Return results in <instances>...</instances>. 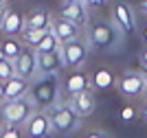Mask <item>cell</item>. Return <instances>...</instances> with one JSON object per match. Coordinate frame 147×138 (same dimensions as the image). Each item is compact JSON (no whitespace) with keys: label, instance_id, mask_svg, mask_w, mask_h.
I'll use <instances>...</instances> for the list:
<instances>
[{"label":"cell","instance_id":"obj_1","mask_svg":"<svg viewBox=\"0 0 147 138\" xmlns=\"http://www.w3.org/2000/svg\"><path fill=\"white\" fill-rule=\"evenodd\" d=\"M59 92H61V79L59 75H51V77H40L31 83L29 99L33 101L37 112H49L55 105H59Z\"/></svg>","mask_w":147,"mask_h":138},{"label":"cell","instance_id":"obj_2","mask_svg":"<svg viewBox=\"0 0 147 138\" xmlns=\"http://www.w3.org/2000/svg\"><path fill=\"white\" fill-rule=\"evenodd\" d=\"M86 31H88V46L97 48V50H112L121 40L119 26L108 20H90Z\"/></svg>","mask_w":147,"mask_h":138},{"label":"cell","instance_id":"obj_3","mask_svg":"<svg viewBox=\"0 0 147 138\" xmlns=\"http://www.w3.org/2000/svg\"><path fill=\"white\" fill-rule=\"evenodd\" d=\"M35 112L37 110L29 96L20 101H7L0 105V118H2V125L7 127H24Z\"/></svg>","mask_w":147,"mask_h":138},{"label":"cell","instance_id":"obj_4","mask_svg":"<svg viewBox=\"0 0 147 138\" xmlns=\"http://www.w3.org/2000/svg\"><path fill=\"white\" fill-rule=\"evenodd\" d=\"M49 118H51V127H53V134H59V136H68L73 134L77 127H79V116L70 108V103H59L53 110H49Z\"/></svg>","mask_w":147,"mask_h":138},{"label":"cell","instance_id":"obj_5","mask_svg":"<svg viewBox=\"0 0 147 138\" xmlns=\"http://www.w3.org/2000/svg\"><path fill=\"white\" fill-rule=\"evenodd\" d=\"M117 90L127 99H141L147 92V77L145 72L125 70L117 77Z\"/></svg>","mask_w":147,"mask_h":138},{"label":"cell","instance_id":"obj_6","mask_svg":"<svg viewBox=\"0 0 147 138\" xmlns=\"http://www.w3.org/2000/svg\"><path fill=\"white\" fill-rule=\"evenodd\" d=\"M88 53H90V46H88V42L84 37L77 40V42H70L66 46H61V57H64L66 70H81V66L88 59Z\"/></svg>","mask_w":147,"mask_h":138},{"label":"cell","instance_id":"obj_7","mask_svg":"<svg viewBox=\"0 0 147 138\" xmlns=\"http://www.w3.org/2000/svg\"><path fill=\"white\" fill-rule=\"evenodd\" d=\"M59 18L61 20H68L70 24H75L77 29H88L90 24V15H88V9L84 7V2L79 0H68L59 7Z\"/></svg>","mask_w":147,"mask_h":138},{"label":"cell","instance_id":"obj_8","mask_svg":"<svg viewBox=\"0 0 147 138\" xmlns=\"http://www.w3.org/2000/svg\"><path fill=\"white\" fill-rule=\"evenodd\" d=\"M13 68H16V77H20V79H24V81H29V83H33V81L40 77L35 50L24 48V50H22V55L13 61Z\"/></svg>","mask_w":147,"mask_h":138},{"label":"cell","instance_id":"obj_9","mask_svg":"<svg viewBox=\"0 0 147 138\" xmlns=\"http://www.w3.org/2000/svg\"><path fill=\"white\" fill-rule=\"evenodd\" d=\"M24 11L20 7H7L5 20H2V33L5 37H18L24 33Z\"/></svg>","mask_w":147,"mask_h":138},{"label":"cell","instance_id":"obj_10","mask_svg":"<svg viewBox=\"0 0 147 138\" xmlns=\"http://www.w3.org/2000/svg\"><path fill=\"white\" fill-rule=\"evenodd\" d=\"M90 83H92V79L81 70H66V75L61 79V85H64L66 94H70V99L81 94V92H86V90H90Z\"/></svg>","mask_w":147,"mask_h":138},{"label":"cell","instance_id":"obj_11","mask_svg":"<svg viewBox=\"0 0 147 138\" xmlns=\"http://www.w3.org/2000/svg\"><path fill=\"white\" fill-rule=\"evenodd\" d=\"M51 134H53V127H51L49 112H35L31 116V120L24 125L26 138H49Z\"/></svg>","mask_w":147,"mask_h":138},{"label":"cell","instance_id":"obj_12","mask_svg":"<svg viewBox=\"0 0 147 138\" xmlns=\"http://www.w3.org/2000/svg\"><path fill=\"white\" fill-rule=\"evenodd\" d=\"M51 31H53V35L57 37V42H59L61 46H66V44H70V42L81 40V31L77 29L75 24H70L68 20H61V18H55V20H53Z\"/></svg>","mask_w":147,"mask_h":138},{"label":"cell","instance_id":"obj_13","mask_svg":"<svg viewBox=\"0 0 147 138\" xmlns=\"http://www.w3.org/2000/svg\"><path fill=\"white\" fill-rule=\"evenodd\" d=\"M37 70H40V75H44V77H51V75H59V72H64V70H66V66H64L61 50H57V53L37 55Z\"/></svg>","mask_w":147,"mask_h":138},{"label":"cell","instance_id":"obj_14","mask_svg":"<svg viewBox=\"0 0 147 138\" xmlns=\"http://www.w3.org/2000/svg\"><path fill=\"white\" fill-rule=\"evenodd\" d=\"M53 24V15H51L49 9L44 7H37L33 11L26 13L24 18V31H37V29H51Z\"/></svg>","mask_w":147,"mask_h":138},{"label":"cell","instance_id":"obj_15","mask_svg":"<svg viewBox=\"0 0 147 138\" xmlns=\"http://www.w3.org/2000/svg\"><path fill=\"white\" fill-rule=\"evenodd\" d=\"M112 13H114V24H117L121 31H125V33H134L136 31L134 13H132V9H129L125 2H117L114 9H112Z\"/></svg>","mask_w":147,"mask_h":138},{"label":"cell","instance_id":"obj_16","mask_svg":"<svg viewBox=\"0 0 147 138\" xmlns=\"http://www.w3.org/2000/svg\"><path fill=\"white\" fill-rule=\"evenodd\" d=\"M31 90V83L24 81L20 77H13L5 83V103L7 101H20V99H26Z\"/></svg>","mask_w":147,"mask_h":138},{"label":"cell","instance_id":"obj_17","mask_svg":"<svg viewBox=\"0 0 147 138\" xmlns=\"http://www.w3.org/2000/svg\"><path fill=\"white\" fill-rule=\"evenodd\" d=\"M70 108L77 112V116H79V118L90 116L92 112H94V108H97V101H94L92 90H86V92H81V94L73 96V99H70Z\"/></svg>","mask_w":147,"mask_h":138},{"label":"cell","instance_id":"obj_18","mask_svg":"<svg viewBox=\"0 0 147 138\" xmlns=\"http://www.w3.org/2000/svg\"><path fill=\"white\" fill-rule=\"evenodd\" d=\"M0 50L5 53V57L9 61H16L22 55V50H24V44L20 42V37H5L0 42Z\"/></svg>","mask_w":147,"mask_h":138},{"label":"cell","instance_id":"obj_19","mask_svg":"<svg viewBox=\"0 0 147 138\" xmlns=\"http://www.w3.org/2000/svg\"><path fill=\"white\" fill-rule=\"evenodd\" d=\"M51 33V29H37V31H24L22 35H20V42L24 44V48H31V50H35L40 44L44 42V37Z\"/></svg>","mask_w":147,"mask_h":138},{"label":"cell","instance_id":"obj_20","mask_svg":"<svg viewBox=\"0 0 147 138\" xmlns=\"http://www.w3.org/2000/svg\"><path fill=\"white\" fill-rule=\"evenodd\" d=\"M92 83H94V88H99V90H110L112 85H117V77H114V72L108 70V68H99V70L92 75Z\"/></svg>","mask_w":147,"mask_h":138},{"label":"cell","instance_id":"obj_21","mask_svg":"<svg viewBox=\"0 0 147 138\" xmlns=\"http://www.w3.org/2000/svg\"><path fill=\"white\" fill-rule=\"evenodd\" d=\"M57 50H61V44L57 42V37L53 35V31H51L49 35L44 37V42L35 48V53H37V55H44V53H57Z\"/></svg>","mask_w":147,"mask_h":138},{"label":"cell","instance_id":"obj_22","mask_svg":"<svg viewBox=\"0 0 147 138\" xmlns=\"http://www.w3.org/2000/svg\"><path fill=\"white\" fill-rule=\"evenodd\" d=\"M16 77V68H13V61L5 59L0 61V83H7L9 79Z\"/></svg>","mask_w":147,"mask_h":138},{"label":"cell","instance_id":"obj_23","mask_svg":"<svg viewBox=\"0 0 147 138\" xmlns=\"http://www.w3.org/2000/svg\"><path fill=\"white\" fill-rule=\"evenodd\" d=\"M2 138H24V127H7V125H2Z\"/></svg>","mask_w":147,"mask_h":138},{"label":"cell","instance_id":"obj_24","mask_svg":"<svg viewBox=\"0 0 147 138\" xmlns=\"http://www.w3.org/2000/svg\"><path fill=\"white\" fill-rule=\"evenodd\" d=\"M121 118H123V120H132V118H136V110L132 108V105L123 108V112H121Z\"/></svg>","mask_w":147,"mask_h":138},{"label":"cell","instance_id":"obj_25","mask_svg":"<svg viewBox=\"0 0 147 138\" xmlns=\"http://www.w3.org/2000/svg\"><path fill=\"white\" fill-rule=\"evenodd\" d=\"M7 2L5 0H0V29H2V20H5V13H7Z\"/></svg>","mask_w":147,"mask_h":138},{"label":"cell","instance_id":"obj_26","mask_svg":"<svg viewBox=\"0 0 147 138\" xmlns=\"http://www.w3.org/2000/svg\"><path fill=\"white\" fill-rule=\"evenodd\" d=\"M86 138H110L108 134H103V132H90Z\"/></svg>","mask_w":147,"mask_h":138},{"label":"cell","instance_id":"obj_27","mask_svg":"<svg viewBox=\"0 0 147 138\" xmlns=\"http://www.w3.org/2000/svg\"><path fill=\"white\" fill-rule=\"evenodd\" d=\"M5 103V83H0V105Z\"/></svg>","mask_w":147,"mask_h":138},{"label":"cell","instance_id":"obj_28","mask_svg":"<svg viewBox=\"0 0 147 138\" xmlns=\"http://www.w3.org/2000/svg\"><path fill=\"white\" fill-rule=\"evenodd\" d=\"M141 59H143V64H145V68H147V48L141 53Z\"/></svg>","mask_w":147,"mask_h":138},{"label":"cell","instance_id":"obj_29","mask_svg":"<svg viewBox=\"0 0 147 138\" xmlns=\"http://www.w3.org/2000/svg\"><path fill=\"white\" fill-rule=\"evenodd\" d=\"M143 118L147 120V103H145V108H143Z\"/></svg>","mask_w":147,"mask_h":138},{"label":"cell","instance_id":"obj_30","mask_svg":"<svg viewBox=\"0 0 147 138\" xmlns=\"http://www.w3.org/2000/svg\"><path fill=\"white\" fill-rule=\"evenodd\" d=\"M141 9H143V11L147 13V2H141Z\"/></svg>","mask_w":147,"mask_h":138},{"label":"cell","instance_id":"obj_31","mask_svg":"<svg viewBox=\"0 0 147 138\" xmlns=\"http://www.w3.org/2000/svg\"><path fill=\"white\" fill-rule=\"evenodd\" d=\"M143 40H145V44H147V26H145V31H143Z\"/></svg>","mask_w":147,"mask_h":138},{"label":"cell","instance_id":"obj_32","mask_svg":"<svg viewBox=\"0 0 147 138\" xmlns=\"http://www.w3.org/2000/svg\"><path fill=\"white\" fill-rule=\"evenodd\" d=\"M7 57H5V53H2V50H0V61H5Z\"/></svg>","mask_w":147,"mask_h":138},{"label":"cell","instance_id":"obj_33","mask_svg":"<svg viewBox=\"0 0 147 138\" xmlns=\"http://www.w3.org/2000/svg\"><path fill=\"white\" fill-rule=\"evenodd\" d=\"M0 138H2V125H0Z\"/></svg>","mask_w":147,"mask_h":138},{"label":"cell","instance_id":"obj_34","mask_svg":"<svg viewBox=\"0 0 147 138\" xmlns=\"http://www.w3.org/2000/svg\"><path fill=\"white\" fill-rule=\"evenodd\" d=\"M145 77H147V70H145Z\"/></svg>","mask_w":147,"mask_h":138}]
</instances>
